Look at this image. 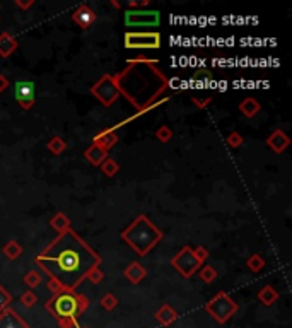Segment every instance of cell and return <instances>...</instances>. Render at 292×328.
Wrapping results in <instances>:
<instances>
[{
    "label": "cell",
    "instance_id": "obj_1",
    "mask_svg": "<svg viewBox=\"0 0 292 328\" xmlns=\"http://www.w3.org/2000/svg\"><path fill=\"white\" fill-rule=\"evenodd\" d=\"M34 261L65 291H75L86 280L91 269L101 266L102 258L80 238L79 233L69 229L56 236Z\"/></svg>",
    "mask_w": 292,
    "mask_h": 328
},
{
    "label": "cell",
    "instance_id": "obj_2",
    "mask_svg": "<svg viewBox=\"0 0 292 328\" xmlns=\"http://www.w3.org/2000/svg\"><path fill=\"white\" fill-rule=\"evenodd\" d=\"M120 238L125 241L137 255L145 256L161 243L164 238V233L145 214H140L133 219V222L128 225L127 229L121 231Z\"/></svg>",
    "mask_w": 292,
    "mask_h": 328
},
{
    "label": "cell",
    "instance_id": "obj_3",
    "mask_svg": "<svg viewBox=\"0 0 292 328\" xmlns=\"http://www.w3.org/2000/svg\"><path fill=\"white\" fill-rule=\"evenodd\" d=\"M89 308V297L84 294H77L75 291H61L51 296V299L45 302V310L51 313L56 321L61 318H74L79 316Z\"/></svg>",
    "mask_w": 292,
    "mask_h": 328
},
{
    "label": "cell",
    "instance_id": "obj_4",
    "mask_svg": "<svg viewBox=\"0 0 292 328\" xmlns=\"http://www.w3.org/2000/svg\"><path fill=\"white\" fill-rule=\"evenodd\" d=\"M238 310H239L238 302L224 291H219L212 299L205 302V311H207L219 325L227 323L231 318L238 313Z\"/></svg>",
    "mask_w": 292,
    "mask_h": 328
},
{
    "label": "cell",
    "instance_id": "obj_5",
    "mask_svg": "<svg viewBox=\"0 0 292 328\" xmlns=\"http://www.w3.org/2000/svg\"><path fill=\"white\" fill-rule=\"evenodd\" d=\"M123 45L127 50H159L162 45L161 33L157 31H128L123 36Z\"/></svg>",
    "mask_w": 292,
    "mask_h": 328
},
{
    "label": "cell",
    "instance_id": "obj_6",
    "mask_svg": "<svg viewBox=\"0 0 292 328\" xmlns=\"http://www.w3.org/2000/svg\"><path fill=\"white\" fill-rule=\"evenodd\" d=\"M91 94L94 96L102 106L110 108L118 101L120 91H118L115 80H113V75L105 74L99 80H96L94 84L91 86Z\"/></svg>",
    "mask_w": 292,
    "mask_h": 328
},
{
    "label": "cell",
    "instance_id": "obj_7",
    "mask_svg": "<svg viewBox=\"0 0 292 328\" xmlns=\"http://www.w3.org/2000/svg\"><path fill=\"white\" fill-rule=\"evenodd\" d=\"M171 265L178 270V274L181 275L183 279H192V277L197 274L198 269L203 263H200V261L195 258L193 248L186 244V246H183V248L173 256V258H171Z\"/></svg>",
    "mask_w": 292,
    "mask_h": 328
},
{
    "label": "cell",
    "instance_id": "obj_8",
    "mask_svg": "<svg viewBox=\"0 0 292 328\" xmlns=\"http://www.w3.org/2000/svg\"><path fill=\"white\" fill-rule=\"evenodd\" d=\"M125 24L128 28H157L161 24L159 10H125Z\"/></svg>",
    "mask_w": 292,
    "mask_h": 328
},
{
    "label": "cell",
    "instance_id": "obj_9",
    "mask_svg": "<svg viewBox=\"0 0 292 328\" xmlns=\"http://www.w3.org/2000/svg\"><path fill=\"white\" fill-rule=\"evenodd\" d=\"M14 96H15V101L19 102V106L23 108V110H31L36 102L34 84L31 80H24V79L17 80L14 86Z\"/></svg>",
    "mask_w": 292,
    "mask_h": 328
},
{
    "label": "cell",
    "instance_id": "obj_10",
    "mask_svg": "<svg viewBox=\"0 0 292 328\" xmlns=\"http://www.w3.org/2000/svg\"><path fill=\"white\" fill-rule=\"evenodd\" d=\"M120 140V137H118L116 130L113 127H108L105 130L97 132L94 137H92V144H94L96 147L102 149V151H108L110 152V149H113Z\"/></svg>",
    "mask_w": 292,
    "mask_h": 328
},
{
    "label": "cell",
    "instance_id": "obj_11",
    "mask_svg": "<svg viewBox=\"0 0 292 328\" xmlns=\"http://www.w3.org/2000/svg\"><path fill=\"white\" fill-rule=\"evenodd\" d=\"M72 20H74L80 29H87L96 23V12L89 7V5L82 4L72 12Z\"/></svg>",
    "mask_w": 292,
    "mask_h": 328
},
{
    "label": "cell",
    "instance_id": "obj_12",
    "mask_svg": "<svg viewBox=\"0 0 292 328\" xmlns=\"http://www.w3.org/2000/svg\"><path fill=\"white\" fill-rule=\"evenodd\" d=\"M266 146H268L275 154H282L287 147L290 146V138L284 130L277 128V130L272 132L268 135V138H266Z\"/></svg>",
    "mask_w": 292,
    "mask_h": 328
},
{
    "label": "cell",
    "instance_id": "obj_13",
    "mask_svg": "<svg viewBox=\"0 0 292 328\" xmlns=\"http://www.w3.org/2000/svg\"><path fill=\"white\" fill-rule=\"evenodd\" d=\"M0 328H29V325L12 308H5V310L0 313Z\"/></svg>",
    "mask_w": 292,
    "mask_h": 328
},
{
    "label": "cell",
    "instance_id": "obj_14",
    "mask_svg": "<svg viewBox=\"0 0 292 328\" xmlns=\"http://www.w3.org/2000/svg\"><path fill=\"white\" fill-rule=\"evenodd\" d=\"M123 275H125V279L128 282H132L133 285H137L147 277V269L138 263V261H132V263L123 270Z\"/></svg>",
    "mask_w": 292,
    "mask_h": 328
},
{
    "label": "cell",
    "instance_id": "obj_15",
    "mask_svg": "<svg viewBox=\"0 0 292 328\" xmlns=\"http://www.w3.org/2000/svg\"><path fill=\"white\" fill-rule=\"evenodd\" d=\"M17 46H19V41L12 33H9V31L0 33V56H2V58H9V56L17 50Z\"/></svg>",
    "mask_w": 292,
    "mask_h": 328
},
{
    "label": "cell",
    "instance_id": "obj_16",
    "mask_svg": "<svg viewBox=\"0 0 292 328\" xmlns=\"http://www.w3.org/2000/svg\"><path fill=\"white\" fill-rule=\"evenodd\" d=\"M154 318H156V321L161 323L162 326H168V325H171V323H174L178 320V311L174 310L171 304H162L156 311Z\"/></svg>",
    "mask_w": 292,
    "mask_h": 328
},
{
    "label": "cell",
    "instance_id": "obj_17",
    "mask_svg": "<svg viewBox=\"0 0 292 328\" xmlns=\"http://www.w3.org/2000/svg\"><path fill=\"white\" fill-rule=\"evenodd\" d=\"M106 157H110V152L96 147L94 144H91V146L84 151V159L91 164V166H101Z\"/></svg>",
    "mask_w": 292,
    "mask_h": 328
},
{
    "label": "cell",
    "instance_id": "obj_18",
    "mask_svg": "<svg viewBox=\"0 0 292 328\" xmlns=\"http://www.w3.org/2000/svg\"><path fill=\"white\" fill-rule=\"evenodd\" d=\"M260 110H261V105L258 102V99H255V97H244V99L239 102L241 115L246 116V118H249V120L258 115Z\"/></svg>",
    "mask_w": 292,
    "mask_h": 328
},
{
    "label": "cell",
    "instance_id": "obj_19",
    "mask_svg": "<svg viewBox=\"0 0 292 328\" xmlns=\"http://www.w3.org/2000/svg\"><path fill=\"white\" fill-rule=\"evenodd\" d=\"M256 297H258V301L261 304L268 308V306H274L275 302L279 301V291H277L274 285H265L258 291Z\"/></svg>",
    "mask_w": 292,
    "mask_h": 328
},
{
    "label": "cell",
    "instance_id": "obj_20",
    "mask_svg": "<svg viewBox=\"0 0 292 328\" xmlns=\"http://www.w3.org/2000/svg\"><path fill=\"white\" fill-rule=\"evenodd\" d=\"M50 225H51V228H53L58 234L65 233V231H69V229H72V222H70L69 215H65L64 212H56V214L53 215V217L50 219Z\"/></svg>",
    "mask_w": 292,
    "mask_h": 328
},
{
    "label": "cell",
    "instance_id": "obj_21",
    "mask_svg": "<svg viewBox=\"0 0 292 328\" xmlns=\"http://www.w3.org/2000/svg\"><path fill=\"white\" fill-rule=\"evenodd\" d=\"M2 253L5 255V258H9V260H15V258H19V256L23 255V246H20L19 241L10 239V241H7V243L4 244Z\"/></svg>",
    "mask_w": 292,
    "mask_h": 328
},
{
    "label": "cell",
    "instance_id": "obj_22",
    "mask_svg": "<svg viewBox=\"0 0 292 328\" xmlns=\"http://www.w3.org/2000/svg\"><path fill=\"white\" fill-rule=\"evenodd\" d=\"M46 149H48L53 156H60V154H64L67 151V142L61 137L55 135V137H51L48 142H46Z\"/></svg>",
    "mask_w": 292,
    "mask_h": 328
},
{
    "label": "cell",
    "instance_id": "obj_23",
    "mask_svg": "<svg viewBox=\"0 0 292 328\" xmlns=\"http://www.w3.org/2000/svg\"><path fill=\"white\" fill-rule=\"evenodd\" d=\"M101 171L106 178H115L120 173V164H118L113 157H106L101 164Z\"/></svg>",
    "mask_w": 292,
    "mask_h": 328
},
{
    "label": "cell",
    "instance_id": "obj_24",
    "mask_svg": "<svg viewBox=\"0 0 292 328\" xmlns=\"http://www.w3.org/2000/svg\"><path fill=\"white\" fill-rule=\"evenodd\" d=\"M190 101H192L193 105L198 108V110H205V108H207L210 102L214 101V96L207 94V92H197V94L190 96Z\"/></svg>",
    "mask_w": 292,
    "mask_h": 328
},
{
    "label": "cell",
    "instance_id": "obj_25",
    "mask_svg": "<svg viewBox=\"0 0 292 328\" xmlns=\"http://www.w3.org/2000/svg\"><path fill=\"white\" fill-rule=\"evenodd\" d=\"M198 277L205 282V284H212V282L219 277V272L215 270L212 265H202L198 269Z\"/></svg>",
    "mask_w": 292,
    "mask_h": 328
},
{
    "label": "cell",
    "instance_id": "obj_26",
    "mask_svg": "<svg viewBox=\"0 0 292 328\" xmlns=\"http://www.w3.org/2000/svg\"><path fill=\"white\" fill-rule=\"evenodd\" d=\"M265 258L261 255H258V253H253L249 256L248 260H246V266H248V269L251 270V272H260V270H263V266H265Z\"/></svg>",
    "mask_w": 292,
    "mask_h": 328
},
{
    "label": "cell",
    "instance_id": "obj_27",
    "mask_svg": "<svg viewBox=\"0 0 292 328\" xmlns=\"http://www.w3.org/2000/svg\"><path fill=\"white\" fill-rule=\"evenodd\" d=\"M41 282H43V277H41L39 272H36V270H29L28 274L24 275V284H26V287H29L31 291H33L34 287L41 285Z\"/></svg>",
    "mask_w": 292,
    "mask_h": 328
},
{
    "label": "cell",
    "instance_id": "obj_28",
    "mask_svg": "<svg viewBox=\"0 0 292 328\" xmlns=\"http://www.w3.org/2000/svg\"><path fill=\"white\" fill-rule=\"evenodd\" d=\"M99 304H101L102 310L113 311V310H115V308L118 306V297H116L115 294H111V292H106V294L101 297Z\"/></svg>",
    "mask_w": 292,
    "mask_h": 328
},
{
    "label": "cell",
    "instance_id": "obj_29",
    "mask_svg": "<svg viewBox=\"0 0 292 328\" xmlns=\"http://www.w3.org/2000/svg\"><path fill=\"white\" fill-rule=\"evenodd\" d=\"M156 138H157L159 142L168 144V142L173 138V130H171V128H169L168 125L157 127V128H156Z\"/></svg>",
    "mask_w": 292,
    "mask_h": 328
},
{
    "label": "cell",
    "instance_id": "obj_30",
    "mask_svg": "<svg viewBox=\"0 0 292 328\" xmlns=\"http://www.w3.org/2000/svg\"><path fill=\"white\" fill-rule=\"evenodd\" d=\"M225 142L231 149H239L244 144V137L241 135L239 132H231L227 137H225Z\"/></svg>",
    "mask_w": 292,
    "mask_h": 328
},
{
    "label": "cell",
    "instance_id": "obj_31",
    "mask_svg": "<svg viewBox=\"0 0 292 328\" xmlns=\"http://www.w3.org/2000/svg\"><path fill=\"white\" fill-rule=\"evenodd\" d=\"M36 302H38V296H36L31 289H28L23 296H20V304L24 308H33Z\"/></svg>",
    "mask_w": 292,
    "mask_h": 328
},
{
    "label": "cell",
    "instance_id": "obj_32",
    "mask_svg": "<svg viewBox=\"0 0 292 328\" xmlns=\"http://www.w3.org/2000/svg\"><path fill=\"white\" fill-rule=\"evenodd\" d=\"M212 79H214V75H212V72H210L208 69H198L192 75V80H197V82H208Z\"/></svg>",
    "mask_w": 292,
    "mask_h": 328
},
{
    "label": "cell",
    "instance_id": "obj_33",
    "mask_svg": "<svg viewBox=\"0 0 292 328\" xmlns=\"http://www.w3.org/2000/svg\"><path fill=\"white\" fill-rule=\"evenodd\" d=\"M10 302H12V294H10L4 285H0V313H2L5 308H9Z\"/></svg>",
    "mask_w": 292,
    "mask_h": 328
},
{
    "label": "cell",
    "instance_id": "obj_34",
    "mask_svg": "<svg viewBox=\"0 0 292 328\" xmlns=\"http://www.w3.org/2000/svg\"><path fill=\"white\" fill-rule=\"evenodd\" d=\"M86 279H89L92 284H99V282L105 279V272L101 270V266H94V269L89 270V274H87Z\"/></svg>",
    "mask_w": 292,
    "mask_h": 328
},
{
    "label": "cell",
    "instance_id": "obj_35",
    "mask_svg": "<svg viewBox=\"0 0 292 328\" xmlns=\"http://www.w3.org/2000/svg\"><path fill=\"white\" fill-rule=\"evenodd\" d=\"M159 65L157 60H152V58H145V56H137V58H130L127 60V65Z\"/></svg>",
    "mask_w": 292,
    "mask_h": 328
},
{
    "label": "cell",
    "instance_id": "obj_36",
    "mask_svg": "<svg viewBox=\"0 0 292 328\" xmlns=\"http://www.w3.org/2000/svg\"><path fill=\"white\" fill-rule=\"evenodd\" d=\"M193 255H195V258L200 261V263H205V261L208 260V256H210L208 250L205 248V246H198L197 250H193Z\"/></svg>",
    "mask_w": 292,
    "mask_h": 328
},
{
    "label": "cell",
    "instance_id": "obj_37",
    "mask_svg": "<svg viewBox=\"0 0 292 328\" xmlns=\"http://www.w3.org/2000/svg\"><path fill=\"white\" fill-rule=\"evenodd\" d=\"M149 4H151V0H130V2H127V7L130 10H140L145 9Z\"/></svg>",
    "mask_w": 292,
    "mask_h": 328
},
{
    "label": "cell",
    "instance_id": "obj_38",
    "mask_svg": "<svg viewBox=\"0 0 292 328\" xmlns=\"http://www.w3.org/2000/svg\"><path fill=\"white\" fill-rule=\"evenodd\" d=\"M58 326L60 328H77L79 323H77V320H74V318H61V320H58Z\"/></svg>",
    "mask_w": 292,
    "mask_h": 328
},
{
    "label": "cell",
    "instance_id": "obj_39",
    "mask_svg": "<svg viewBox=\"0 0 292 328\" xmlns=\"http://www.w3.org/2000/svg\"><path fill=\"white\" fill-rule=\"evenodd\" d=\"M46 287H48V289L53 292V294H56V292H61V291H65L64 287H61L58 282H56L55 279H48V284H46Z\"/></svg>",
    "mask_w": 292,
    "mask_h": 328
},
{
    "label": "cell",
    "instance_id": "obj_40",
    "mask_svg": "<svg viewBox=\"0 0 292 328\" xmlns=\"http://www.w3.org/2000/svg\"><path fill=\"white\" fill-rule=\"evenodd\" d=\"M15 7H19L20 10H28L29 7H33V5H34V0H26V2H24V0H15Z\"/></svg>",
    "mask_w": 292,
    "mask_h": 328
},
{
    "label": "cell",
    "instance_id": "obj_41",
    "mask_svg": "<svg viewBox=\"0 0 292 328\" xmlns=\"http://www.w3.org/2000/svg\"><path fill=\"white\" fill-rule=\"evenodd\" d=\"M9 79H7V75L5 74H0V92H5L7 91V87H9Z\"/></svg>",
    "mask_w": 292,
    "mask_h": 328
},
{
    "label": "cell",
    "instance_id": "obj_42",
    "mask_svg": "<svg viewBox=\"0 0 292 328\" xmlns=\"http://www.w3.org/2000/svg\"><path fill=\"white\" fill-rule=\"evenodd\" d=\"M110 4H111V7H115V9H121L123 7V5L120 2H116V0H111Z\"/></svg>",
    "mask_w": 292,
    "mask_h": 328
},
{
    "label": "cell",
    "instance_id": "obj_43",
    "mask_svg": "<svg viewBox=\"0 0 292 328\" xmlns=\"http://www.w3.org/2000/svg\"><path fill=\"white\" fill-rule=\"evenodd\" d=\"M77 328H89V326H80V325H79V326H77Z\"/></svg>",
    "mask_w": 292,
    "mask_h": 328
}]
</instances>
